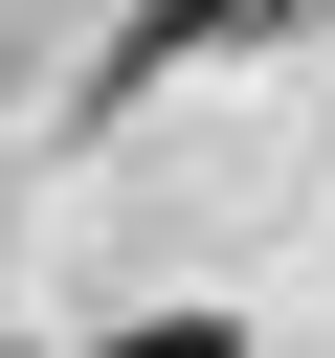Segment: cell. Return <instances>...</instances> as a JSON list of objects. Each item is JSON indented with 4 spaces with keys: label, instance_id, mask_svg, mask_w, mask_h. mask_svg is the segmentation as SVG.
I'll return each instance as SVG.
<instances>
[{
    "label": "cell",
    "instance_id": "obj_1",
    "mask_svg": "<svg viewBox=\"0 0 335 358\" xmlns=\"http://www.w3.org/2000/svg\"><path fill=\"white\" fill-rule=\"evenodd\" d=\"M290 22H335V0H134V45L89 67V112H134V90H179V67H246V45H290Z\"/></svg>",
    "mask_w": 335,
    "mask_h": 358
}]
</instances>
